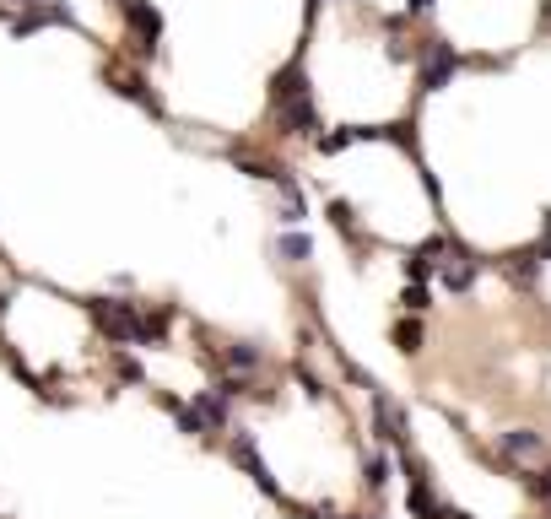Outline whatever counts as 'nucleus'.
Here are the masks:
<instances>
[{
	"label": "nucleus",
	"mask_w": 551,
	"mask_h": 519,
	"mask_svg": "<svg viewBox=\"0 0 551 519\" xmlns=\"http://www.w3.org/2000/svg\"><path fill=\"white\" fill-rule=\"evenodd\" d=\"M271 114L281 125V136H314L319 130V114H314V92H308V76L303 65H281L271 76Z\"/></svg>",
	"instance_id": "nucleus-1"
},
{
	"label": "nucleus",
	"mask_w": 551,
	"mask_h": 519,
	"mask_svg": "<svg viewBox=\"0 0 551 519\" xmlns=\"http://www.w3.org/2000/svg\"><path fill=\"white\" fill-rule=\"evenodd\" d=\"M92 325L109 346H146V309L130 298H92L87 303Z\"/></svg>",
	"instance_id": "nucleus-2"
},
{
	"label": "nucleus",
	"mask_w": 551,
	"mask_h": 519,
	"mask_svg": "<svg viewBox=\"0 0 551 519\" xmlns=\"http://www.w3.org/2000/svg\"><path fill=\"white\" fill-rule=\"evenodd\" d=\"M227 455H233L244 471L254 476V487L265 492V498H281V487H276V476H271V465H265V455H260V444H254V433L249 428H238L233 433V444H227Z\"/></svg>",
	"instance_id": "nucleus-3"
},
{
	"label": "nucleus",
	"mask_w": 551,
	"mask_h": 519,
	"mask_svg": "<svg viewBox=\"0 0 551 519\" xmlns=\"http://www.w3.org/2000/svg\"><path fill=\"white\" fill-rule=\"evenodd\" d=\"M460 65H465V55H460L454 44H443V38H427V44H422V92H438L454 71H460Z\"/></svg>",
	"instance_id": "nucleus-4"
},
{
	"label": "nucleus",
	"mask_w": 551,
	"mask_h": 519,
	"mask_svg": "<svg viewBox=\"0 0 551 519\" xmlns=\"http://www.w3.org/2000/svg\"><path fill=\"white\" fill-rule=\"evenodd\" d=\"M497 455L508 465H530V460L546 455V438L535 428H508V433H497Z\"/></svg>",
	"instance_id": "nucleus-5"
},
{
	"label": "nucleus",
	"mask_w": 551,
	"mask_h": 519,
	"mask_svg": "<svg viewBox=\"0 0 551 519\" xmlns=\"http://www.w3.org/2000/svg\"><path fill=\"white\" fill-rule=\"evenodd\" d=\"M130 17V33H136V49H157V38H163V17H157L146 0H119Z\"/></svg>",
	"instance_id": "nucleus-6"
},
{
	"label": "nucleus",
	"mask_w": 551,
	"mask_h": 519,
	"mask_svg": "<svg viewBox=\"0 0 551 519\" xmlns=\"http://www.w3.org/2000/svg\"><path fill=\"white\" fill-rule=\"evenodd\" d=\"M200 417H206V428L211 433H227V411H233V395H222L217 384H211V390H195V401H190Z\"/></svg>",
	"instance_id": "nucleus-7"
},
{
	"label": "nucleus",
	"mask_w": 551,
	"mask_h": 519,
	"mask_svg": "<svg viewBox=\"0 0 551 519\" xmlns=\"http://www.w3.org/2000/svg\"><path fill=\"white\" fill-rule=\"evenodd\" d=\"M49 22H71V11L55 6V0H38L28 17H17V22H11V33H17V38H28V33H38V28H49Z\"/></svg>",
	"instance_id": "nucleus-8"
},
{
	"label": "nucleus",
	"mask_w": 551,
	"mask_h": 519,
	"mask_svg": "<svg viewBox=\"0 0 551 519\" xmlns=\"http://www.w3.org/2000/svg\"><path fill=\"white\" fill-rule=\"evenodd\" d=\"M276 211H281V222H287V228H298V222L308 217V206H303V190L292 179H281L276 184Z\"/></svg>",
	"instance_id": "nucleus-9"
},
{
	"label": "nucleus",
	"mask_w": 551,
	"mask_h": 519,
	"mask_svg": "<svg viewBox=\"0 0 551 519\" xmlns=\"http://www.w3.org/2000/svg\"><path fill=\"white\" fill-rule=\"evenodd\" d=\"M276 255H281V265H308V255H314V238L292 228V233L276 238Z\"/></svg>",
	"instance_id": "nucleus-10"
},
{
	"label": "nucleus",
	"mask_w": 551,
	"mask_h": 519,
	"mask_svg": "<svg viewBox=\"0 0 551 519\" xmlns=\"http://www.w3.org/2000/svg\"><path fill=\"white\" fill-rule=\"evenodd\" d=\"M389 336H395V346H400V352H422L427 330H422V319H416V314H400V319H395V330H389Z\"/></svg>",
	"instance_id": "nucleus-11"
},
{
	"label": "nucleus",
	"mask_w": 551,
	"mask_h": 519,
	"mask_svg": "<svg viewBox=\"0 0 551 519\" xmlns=\"http://www.w3.org/2000/svg\"><path fill=\"white\" fill-rule=\"evenodd\" d=\"M222 363L233 368V374H254V368H260V346H254V341H233L222 352Z\"/></svg>",
	"instance_id": "nucleus-12"
},
{
	"label": "nucleus",
	"mask_w": 551,
	"mask_h": 519,
	"mask_svg": "<svg viewBox=\"0 0 551 519\" xmlns=\"http://www.w3.org/2000/svg\"><path fill=\"white\" fill-rule=\"evenodd\" d=\"M389 471H395V460H389V455H373L368 465H362V487H368V492H384Z\"/></svg>",
	"instance_id": "nucleus-13"
},
{
	"label": "nucleus",
	"mask_w": 551,
	"mask_h": 519,
	"mask_svg": "<svg viewBox=\"0 0 551 519\" xmlns=\"http://www.w3.org/2000/svg\"><path fill=\"white\" fill-rule=\"evenodd\" d=\"M524 492H530L535 503H551V465H535V471L524 476Z\"/></svg>",
	"instance_id": "nucleus-14"
},
{
	"label": "nucleus",
	"mask_w": 551,
	"mask_h": 519,
	"mask_svg": "<svg viewBox=\"0 0 551 519\" xmlns=\"http://www.w3.org/2000/svg\"><path fill=\"white\" fill-rule=\"evenodd\" d=\"M325 211H330L335 233H341V238H352V244H357V222H352V206H346V201H330Z\"/></svg>",
	"instance_id": "nucleus-15"
},
{
	"label": "nucleus",
	"mask_w": 551,
	"mask_h": 519,
	"mask_svg": "<svg viewBox=\"0 0 551 519\" xmlns=\"http://www.w3.org/2000/svg\"><path fill=\"white\" fill-rule=\"evenodd\" d=\"M400 309H406V314H427V282H406V292H400Z\"/></svg>",
	"instance_id": "nucleus-16"
},
{
	"label": "nucleus",
	"mask_w": 551,
	"mask_h": 519,
	"mask_svg": "<svg viewBox=\"0 0 551 519\" xmlns=\"http://www.w3.org/2000/svg\"><path fill=\"white\" fill-rule=\"evenodd\" d=\"M114 374L125 379V384H146V374H141V363H136V357H114Z\"/></svg>",
	"instance_id": "nucleus-17"
},
{
	"label": "nucleus",
	"mask_w": 551,
	"mask_h": 519,
	"mask_svg": "<svg viewBox=\"0 0 551 519\" xmlns=\"http://www.w3.org/2000/svg\"><path fill=\"white\" fill-rule=\"evenodd\" d=\"M0 319H6V292H0Z\"/></svg>",
	"instance_id": "nucleus-18"
},
{
	"label": "nucleus",
	"mask_w": 551,
	"mask_h": 519,
	"mask_svg": "<svg viewBox=\"0 0 551 519\" xmlns=\"http://www.w3.org/2000/svg\"><path fill=\"white\" fill-rule=\"evenodd\" d=\"M22 6H38V0H22Z\"/></svg>",
	"instance_id": "nucleus-19"
}]
</instances>
